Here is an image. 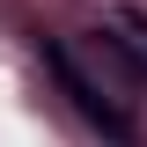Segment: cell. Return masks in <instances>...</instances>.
I'll list each match as a JSON object with an SVG mask.
<instances>
[{
  "label": "cell",
  "instance_id": "obj_1",
  "mask_svg": "<svg viewBox=\"0 0 147 147\" xmlns=\"http://www.w3.org/2000/svg\"><path fill=\"white\" fill-rule=\"evenodd\" d=\"M44 66H52L59 96L74 103V118H81L88 132H103L110 147H140V118H132V103H125L118 88H110L103 74H88V66H81V52H74V44L44 37Z\"/></svg>",
  "mask_w": 147,
  "mask_h": 147
},
{
  "label": "cell",
  "instance_id": "obj_2",
  "mask_svg": "<svg viewBox=\"0 0 147 147\" xmlns=\"http://www.w3.org/2000/svg\"><path fill=\"white\" fill-rule=\"evenodd\" d=\"M103 30L118 37V44L132 52V66L147 74V7H110V22H103Z\"/></svg>",
  "mask_w": 147,
  "mask_h": 147
}]
</instances>
